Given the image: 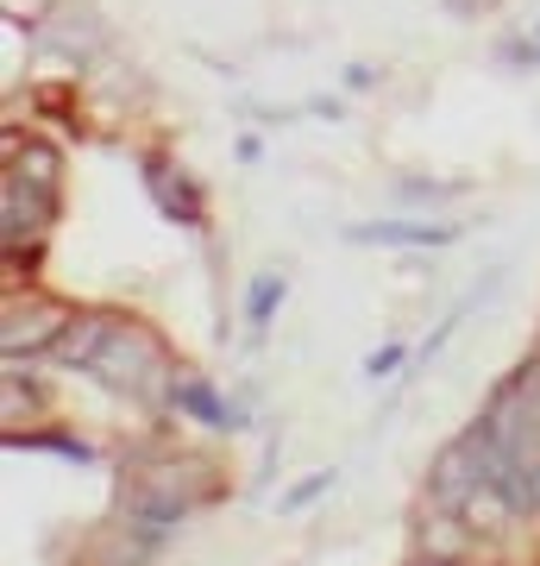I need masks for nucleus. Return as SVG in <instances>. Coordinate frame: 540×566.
I'll return each mask as SVG.
<instances>
[{"instance_id": "7", "label": "nucleus", "mask_w": 540, "mask_h": 566, "mask_svg": "<svg viewBox=\"0 0 540 566\" xmlns=\"http://www.w3.org/2000/svg\"><path fill=\"white\" fill-rule=\"evenodd\" d=\"M402 365V353L396 346H383V353H371V365H364V371H371V378H383V371H396Z\"/></svg>"}, {"instance_id": "2", "label": "nucleus", "mask_w": 540, "mask_h": 566, "mask_svg": "<svg viewBox=\"0 0 540 566\" xmlns=\"http://www.w3.org/2000/svg\"><path fill=\"white\" fill-rule=\"evenodd\" d=\"M364 245H446L459 240V227H421V221H383V227H352Z\"/></svg>"}, {"instance_id": "6", "label": "nucleus", "mask_w": 540, "mask_h": 566, "mask_svg": "<svg viewBox=\"0 0 540 566\" xmlns=\"http://www.w3.org/2000/svg\"><path fill=\"white\" fill-rule=\"evenodd\" d=\"M327 485H333V472H315V479H308V485H296V491H289V497H283V504H289V510L315 504V497H320V491H327Z\"/></svg>"}, {"instance_id": "5", "label": "nucleus", "mask_w": 540, "mask_h": 566, "mask_svg": "<svg viewBox=\"0 0 540 566\" xmlns=\"http://www.w3.org/2000/svg\"><path fill=\"white\" fill-rule=\"evenodd\" d=\"M283 303V277H258L252 283V303H245V315H252V327L271 322V308Z\"/></svg>"}, {"instance_id": "3", "label": "nucleus", "mask_w": 540, "mask_h": 566, "mask_svg": "<svg viewBox=\"0 0 540 566\" xmlns=\"http://www.w3.org/2000/svg\"><path fill=\"white\" fill-rule=\"evenodd\" d=\"M107 334H114V322H70V334H57V359H70V365H95L100 359V346H107Z\"/></svg>"}, {"instance_id": "1", "label": "nucleus", "mask_w": 540, "mask_h": 566, "mask_svg": "<svg viewBox=\"0 0 540 566\" xmlns=\"http://www.w3.org/2000/svg\"><path fill=\"white\" fill-rule=\"evenodd\" d=\"M158 365H163V353H158L151 340H145L139 327H114V334H107V346H100L95 371L107 378V385H126V390H139L145 378H158Z\"/></svg>"}, {"instance_id": "4", "label": "nucleus", "mask_w": 540, "mask_h": 566, "mask_svg": "<svg viewBox=\"0 0 540 566\" xmlns=\"http://www.w3.org/2000/svg\"><path fill=\"white\" fill-rule=\"evenodd\" d=\"M170 397H177V403L189 409V416H201V422H214V428H233V422H240V416H233V409H226L208 385H195V378H189V385H177Z\"/></svg>"}]
</instances>
